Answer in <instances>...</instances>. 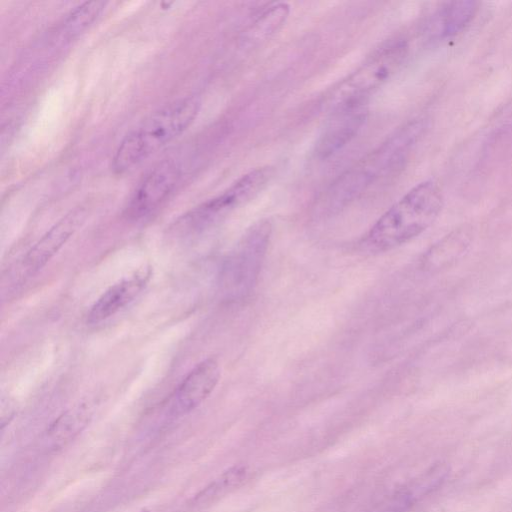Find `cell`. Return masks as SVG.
Returning <instances> with one entry per match:
<instances>
[{"label":"cell","mask_w":512,"mask_h":512,"mask_svg":"<svg viewBox=\"0 0 512 512\" xmlns=\"http://www.w3.org/2000/svg\"><path fill=\"white\" fill-rule=\"evenodd\" d=\"M200 109L196 96L173 100L150 113L119 143L112 158L115 173H125L181 135Z\"/></svg>","instance_id":"1"},{"label":"cell","mask_w":512,"mask_h":512,"mask_svg":"<svg viewBox=\"0 0 512 512\" xmlns=\"http://www.w3.org/2000/svg\"><path fill=\"white\" fill-rule=\"evenodd\" d=\"M442 206L443 195L435 182L417 184L374 223L364 238L365 247L383 252L409 242L433 224Z\"/></svg>","instance_id":"2"},{"label":"cell","mask_w":512,"mask_h":512,"mask_svg":"<svg viewBox=\"0 0 512 512\" xmlns=\"http://www.w3.org/2000/svg\"><path fill=\"white\" fill-rule=\"evenodd\" d=\"M273 174L274 169L270 166L251 170L220 194L179 217L171 227V232L183 238L209 229L261 193Z\"/></svg>","instance_id":"3"},{"label":"cell","mask_w":512,"mask_h":512,"mask_svg":"<svg viewBox=\"0 0 512 512\" xmlns=\"http://www.w3.org/2000/svg\"><path fill=\"white\" fill-rule=\"evenodd\" d=\"M408 53V45L398 40L378 50L334 90L330 97L332 109L367 100L373 91L387 82L401 67Z\"/></svg>","instance_id":"4"},{"label":"cell","mask_w":512,"mask_h":512,"mask_svg":"<svg viewBox=\"0 0 512 512\" xmlns=\"http://www.w3.org/2000/svg\"><path fill=\"white\" fill-rule=\"evenodd\" d=\"M271 230L268 220L252 225L227 261L224 287L232 297L242 298L251 292L261 270Z\"/></svg>","instance_id":"5"},{"label":"cell","mask_w":512,"mask_h":512,"mask_svg":"<svg viewBox=\"0 0 512 512\" xmlns=\"http://www.w3.org/2000/svg\"><path fill=\"white\" fill-rule=\"evenodd\" d=\"M84 219L83 209H75L52 226L3 277V286L16 288L37 274L64 246Z\"/></svg>","instance_id":"6"},{"label":"cell","mask_w":512,"mask_h":512,"mask_svg":"<svg viewBox=\"0 0 512 512\" xmlns=\"http://www.w3.org/2000/svg\"><path fill=\"white\" fill-rule=\"evenodd\" d=\"M181 168L173 159L155 165L139 182L125 207L129 220H140L153 213L174 191Z\"/></svg>","instance_id":"7"},{"label":"cell","mask_w":512,"mask_h":512,"mask_svg":"<svg viewBox=\"0 0 512 512\" xmlns=\"http://www.w3.org/2000/svg\"><path fill=\"white\" fill-rule=\"evenodd\" d=\"M368 114L367 100L332 109L316 143V154L328 158L346 146L360 131Z\"/></svg>","instance_id":"8"},{"label":"cell","mask_w":512,"mask_h":512,"mask_svg":"<svg viewBox=\"0 0 512 512\" xmlns=\"http://www.w3.org/2000/svg\"><path fill=\"white\" fill-rule=\"evenodd\" d=\"M221 376L216 358L199 362L180 382L171 399V409L176 414H186L202 404L213 392Z\"/></svg>","instance_id":"9"},{"label":"cell","mask_w":512,"mask_h":512,"mask_svg":"<svg viewBox=\"0 0 512 512\" xmlns=\"http://www.w3.org/2000/svg\"><path fill=\"white\" fill-rule=\"evenodd\" d=\"M150 276V268H143L110 286L91 306L87 322H102L122 310L146 287Z\"/></svg>","instance_id":"10"},{"label":"cell","mask_w":512,"mask_h":512,"mask_svg":"<svg viewBox=\"0 0 512 512\" xmlns=\"http://www.w3.org/2000/svg\"><path fill=\"white\" fill-rule=\"evenodd\" d=\"M373 183L370 176L358 164L340 175L325 191L322 203L326 208H339L353 199Z\"/></svg>","instance_id":"11"},{"label":"cell","mask_w":512,"mask_h":512,"mask_svg":"<svg viewBox=\"0 0 512 512\" xmlns=\"http://www.w3.org/2000/svg\"><path fill=\"white\" fill-rule=\"evenodd\" d=\"M471 235L465 229H458L431 246L423 257L427 269H441L457 260L469 247Z\"/></svg>","instance_id":"12"},{"label":"cell","mask_w":512,"mask_h":512,"mask_svg":"<svg viewBox=\"0 0 512 512\" xmlns=\"http://www.w3.org/2000/svg\"><path fill=\"white\" fill-rule=\"evenodd\" d=\"M476 11L474 1L447 3L435 16L431 33L439 38L454 36L468 25Z\"/></svg>","instance_id":"13"},{"label":"cell","mask_w":512,"mask_h":512,"mask_svg":"<svg viewBox=\"0 0 512 512\" xmlns=\"http://www.w3.org/2000/svg\"><path fill=\"white\" fill-rule=\"evenodd\" d=\"M289 14L286 3H276L264 10L248 27L244 39L248 46H255L276 33Z\"/></svg>","instance_id":"14"},{"label":"cell","mask_w":512,"mask_h":512,"mask_svg":"<svg viewBox=\"0 0 512 512\" xmlns=\"http://www.w3.org/2000/svg\"><path fill=\"white\" fill-rule=\"evenodd\" d=\"M105 4L103 1L85 2L71 11L63 23L65 34L69 36L79 34L96 19Z\"/></svg>","instance_id":"15"},{"label":"cell","mask_w":512,"mask_h":512,"mask_svg":"<svg viewBox=\"0 0 512 512\" xmlns=\"http://www.w3.org/2000/svg\"><path fill=\"white\" fill-rule=\"evenodd\" d=\"M84 412L80 409L67 412L60 416L50 429V434L56 442L65 441L76 433L84 422Z\"/></svg>","instance_id":"16"}]
</instances>
